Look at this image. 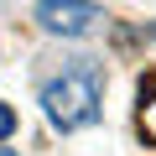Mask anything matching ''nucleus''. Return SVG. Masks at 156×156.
<instances>
[{
  "label": "nucleus",
  "mask_w": 156,
  "mask_h": 156,
  "mask_svg": "<svg viewBox=\"0 0 156 156\" xmlns=\"http://www.w3.org/2000/svg\"><path fill=\"white\" fill-rule=\"evenodd\" d=\"M42 115H47V125L52 130H83V125H94L99 115H104V94H99V73L89 68V62H78L73 73H62V78H52V83L42 89Z\"/></svg>",
  "instance_id": "f257e3e1"
},
{
  "label": "nucleus",
  "mask_w": 156,
  "mask_h": 156,
  "mask_svg": "<svg viewBox=\"0 0 156 156\" xmlns=\"http://www.w3.org/2000/svg\"><path fill=\"white\" fill-rule=\"evenodd\" d=\"M31 21L47 37H89L104 21V5H94V0H37Z\"/></svg>",
  "instance_id": "f03ea898"
},
{
  "label": "nucleus",
  "mask_w": 156,
  "mask_h": 156,
  "mask_svg": "<svg viewBox=\"0 0 156 156\" xmlns=\"http://www.w3.org/2000/svg\"><path fill=\"white\" fill-rule=\"evenodd\" d=\"M140 130L156 140V78H151V83L140 89Z\"/></svg>",
  "instance_id": "7ed1b4c3"
},
{
  "label": "nucleus",
  "mask_w": 156,
  "mask_h": 156,
  "mask_svg": "<svg viewBox=\"0 0 156 156\" xmlns=\"http://www.w3.org/2000/svg\"><path fill=\"white\" fill-rule=\"evenodd\" d=\"M11 135H16V109L0 99V140H11Z\"/></svg>",
  "instance_id": "20e7f679"
},
{
  "label": "nucleus",
  "mask_w": 156,
  "mask_h": 156,
  "mask_svg": "<svg viewBox=\"0 0 156 156\" xmlns=\"http://www.w3.org/2000/svg\"><path fill=\"white\" fill-rule=\"evenodd\" d=\"M0 156H21V151H5V146H0Z\"/></svg>",
  "instance_id": "39448f33"
}]
</instances>
